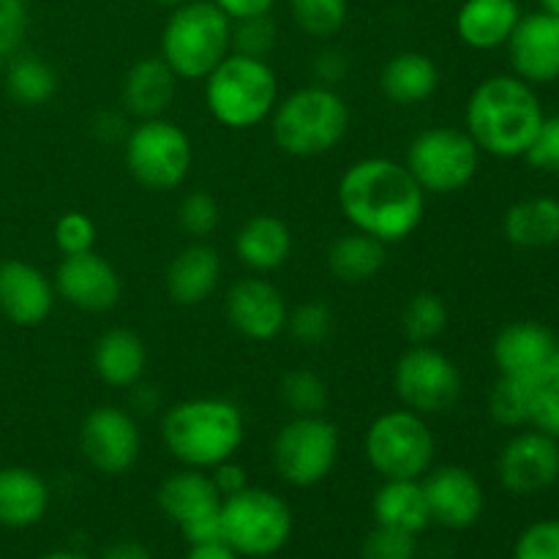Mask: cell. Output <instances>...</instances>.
<instances>
[{
	"mask_svg": "<svg viewBox=\"0 0 559 559\" xmlns=\"http://www.w3.org/2000/svg\"><path fill=\"white\" fill-rule=\"evenodd\" d=\"M336 200L349 227L385 246L407 240L426 213V194L407 164L388 156H366L349 164L338 178Z\"/></svg>",
	"mask_w": 559,
	"mask_h": 559,
	"instance_id": "cell-1",
	"label": "cell"
},
{
	"mask_svg": "<svg viewBox=\"0 0 559 559\" xmlns=\"http://www.w3.org/2000/svg\"><path fill=\"white\" fill-rule=\"evenodd\" d=\"M546 112L538 93L516 74L486 76L469 93L464 129L480 153L497 158H524Z\"/></svg>",
	"mask_w": 559,
	"mask_h": 559,
	"instance_id": "cell-2",
	"label": "cell"
},
{
	"mask_svg": "<svg viewBox=\"0 0 559 559\" xmlns=\"http://www.w3.org/2000/svg\"><path fill=\"white\" fill-rule=\"evenodd\" d=\"M246 440V418L229 399L197 396L173 404L162 418V442L183 467L213 469L235 459Z\"/></svg>",
	"mask_w": 559,
	"mask_h": 559,
	"instance_id": "cell-3",
	"label": "cell"
},
{
	"mask_svg": "<svg viewBox=\"0 0 559 559\" xmlns=\"http://www.w3.org/2000/svg\"><path fill=\"white\" fill-rule=\"evenodd\" d=\"M349 120L347 98L336 87L311 82L278 98L271 115V136L287 156L317 158L342 145Z\"/></svg>",
	"mask_w": 559,
	"mask_h": 559,
	"instance_id": "cell-4",
	"label": "cell"
},
{
	"mask_svg": "<svg viewBox=\"0 0 559 559\" xmlns=\"http://www.w3.org/2000/svg\"><path fill=\"white\" fill-rule=\"evenodd\" d=\"M202 82L207 112L229 131H249L271 120L282 98L276 69L251 55L229 52Z\"/></svg>",
	"mask_w": 559,
	"mask_h": 559,
	"instance_id": "cell-5",
	"label": "cell"
},
{
	"mask_svg": "<svg viewBox=\"0 0 559 559\" xmlns=\"http://www.w3.org/2000/svg\"><path fill=\"white\" fill-rule=\"evenodd\" d=\"M158 49L178 80L202 82L233 52V22L213 0H189L164 22Z\"/></svg>",
	"mask_w": 559,
	"mask_h": 559,
	"instance_id": "cell-6",
	"label": "cell"
},
{
	"mask_svg": "<svg viewBox=\"0 0 559 559\" xmlns=\"http://www.w3.org/2000/svg\"><path fill=\"white\" fill-rule=\"evenodd\" d=\"M369 467L382 480H420L437 459V437L429 418L407 407L377 415L364 435Z\"/></svg>",
	"mask_w": 559,
	"mask_h": 559,
	"instance_id": "cell-7",
	"label": "cell"
},
{
	"mask_svg": "<svg viewBox=\"0 0 559 559\" xmlns=\"http://www.w3.org/2000/svg\"><path fill=\"white\" fill-rule=\"evenodd\" d=\"M123 162L142 189L175 191L194 167V142L167 115L136 120L123 140Z\"/></svg>",
	"mask_w": 559,
	"mask_h": 559,
	"instance_id": "cell-8",
	"label": "cell"
},
{
	"mask_svg": "<svg viewBox=\"0 0 559 559\" xmlns=\"http://www.w3.org/2000/svg\"><path fill=\"white\" fill-rule=\"evenodd\" d=\"M295 530L293 511L276 491L246 486L238 495L224 497L222 535L246 559H271L289 544Z\"/></svg>",
	"mask_w": 559,
	"mask_h": 559,
	"instance_id": "cell-9",
	"label": "cell"
},
{
	"mask_svg": "<svg viewBox=\"0 0 559 559\" xmlns=\"http://www.w3.org/2000/svg\"><path fill=\"white\" fill-rule=\"evenodd\" d=\"M404 164L426 197H448L473 183L480 169V147L467 129L431 126L413 136Z\"/></svg>",
	"mask_w": 559,
	"mask_h": 559,
	"instance_id": "cell-10",
	"label": "cell"
},
{
	"mask_svg": "<svg viewBox=\"0 0 559 559\" xmlns=\"http://www.w3.org/2000/svg\"><path fill=\"white\" fill-rule=\"evenodd\" d=\"M342 451L338 426L325 415H293L276 431L271 464L284 484L311 489L333 473Z\"/></svg>",
	"mask_w": 559,
	"mask_h": 559,
	"instance_id": "cell-11",
	"label": "cell"
},
{
	"mask_svg": "<svg viewBox=\"0 0 559 559\" xmlns=\"http://www.w3.org/2000/svg\"><path fill=\"white\" fill-rule=\"evenodd\" d=\"M393 388L402 407L435 418L451 413L464 393L459 366L431 344H413L393 366Z\"/></svg>",
	"mask_w": 559,
	"mask_h": 559,
	"instance_id": "cell-12",
	"label": "cell"
},
{
	"mask_svg": "<svg viewBox=\"0 0 559 559\" xmlns=\"http://www.w3.org/2000/svg\"><path fill=\"white\" fill-rule=\"evenodd\" d=\"M158 511L180 530L189 546L224 540L222 535V491L207 469L183 467L167 475L156 491Z\"/></svg>",
	"mask_w": 559,
	"mask_h": 559,
	"instance_id": "cell-13",
	"label": "cell"
},
{
	"mask_svg": "<svg viewBox=\"0 0 559 559\" xmlns=\"http://www.w3.org/2000/svg\"><path fill=\"white\" fill-rule=\"evenodd\" d=\"M80 451L91 469L118 478L134 469L142 453V431L134 415L115 404L93 407L80 424Z\"/></svg>",
	"mask_w": 559,
	"mask_h": 559,
	"instance_id": "cell-14",
	"label": "cell"
},
{
	"mask_svg": "<svg viewBox=\"0 0 559 559\" xmlns=\"http://www.w3.org/2000/svg\"><path fill=\"white\" fill-rule=\"evenodd\" d=\"M224 317L249 342H273L287 331L289 306L282 289L260 273L238 278L224 295Z\"/></svg>",
	"mask_w": 559,
	"mask_h": 559,
	"instance_id": "cell-15",
	"label": "cell"
},
{
	"mask_svg": "<svg viewBox=\"0 0 559 559\" xmlns=\"http://www.w3.org/2000/svg\"><path fill=\"white\" fill-rule=\"evenodd\" d=\"M55 295L71 309L87 311V314H104L112 311L123 298V278L115 271L109 260L96 251L85 254H69L55 267Z\"/></svg>",
	"mask_w": 559,
	"mask_h": 559,
	"instance_id": "cell-16",
	"label": "cell"
},
{
	"mask_svg": "<svg viewBox=\"0 0 559 559\" xmlns=\"http://www.w3.org/2000/svg\"><path fill=\"white\" fill-rule=\"evenodd\" d=\"M497 478L516 497H533L559 480V440L535 429L513 435L497 456Z\"/></svg>",
	"mask_w": 559,
	"mask_h": 559,
	"instance_id": "cell-17",
	"label": "cell"
},
{
	"mask_svg": "<svg viewBox=\"0 0 559 559\" xmlns=\"http://www.w3.org/2000/svg\"><path fill=\"white\" fill-rule=\"evenodd\" d=\"M420 486L429 502L431 524L437 527L462 533V530L475 527L484 516L486 491L467 467H459V464L431 467L420 478Z\"/></svg>",
	"mask_w": 559,
	"mask_h": 559,
	"instance_id": "cell-18",
	"label": "cell"
},
{
	"mask_svg": "<svg viewBox=\"0 0 559 559\" xmlns=\"http://www.w3.org/2000/svg\"><path fill=\"white\" fill-rule=\"evenodd\" d=\"M506 47L519 80L533 87L559 80V16L546 11L522 14Z\"/></svg>",
	"mask_w": 559,
	"mask_h": 559,
	"instance_id": "cell-19",
	"label": "cell"
},
{
	"mask_svg": "<svg viewBox=\"0 0 559 559\" xmlns=\"http://www.w3.org/2000/svg\"><path fill=\"white\" fill-rule=\"evenodd\" d=\"M557 347L559 342L549 328L533 320H519L497 333L491 342V360L500 377L546 380Z\"/></svg>",
	"mask_w": 559,
	"mask_h": 559,
	"instance_id": "cell-20",
	"label": "cell"
},
{
	"mask_svg": "<svg viewBox=\"0 0 559 559\" xmlns=\"http://www.w3.org/2000/svg\"><path fill=\"white\" fill-rule=\"evenodd\" d=\"M52 278L25 260L0 262V314L16 328H36L55 309Z\"/></svg>",
	"mask_w": 559,
	"mask_h": 559,
	"instance_id": "cell-21",
	"label": "cell"
},
{
	"mask_svg": "<svg viewBox=\"0 0 559 559\" xmlns=\"http://www.w3.org/2000/svg\"><path fill=\"white\" fill-rule=\"evenodd\" d=\"M222 257L207 240H191L189 246L173 257L164 273V287L173 304L194 309L205 300L213 298V293L222 284Z\"/></svg>",
	"mask_w": 559,
	"mask_h": 559,
	"instance_id": "cell-22",
	"label": "cell"
},
{
	"mask_svg": "<svg viewBox=\"0 0 559 559\" xmlns=\"http://www.w3.org/2000/svg\"><path fill=\"white\" fill-rule=\"evenodd\" d=\"M175 93H178V76L164 63L162 55L134 60L120 82L123 112L136 120L164 118V112L173 107Z\"/></svg>",
	"mask_w": 559,
	"mask_h": 559,
	"instance_id": "cell-23",
	"label": "cell"
},
{
	"mask_svg": "<svg viewBox=\"0 0 559 559\" xmlns=\"http://www.w3.org/2000/svg\"><path fill=\"white\" fill-rule=\"evenodd\" d=\"M233 249L240 265L265 276L287 265L293 257V229L273 213H254L240 224Z\"/></svg>",
	"mask_w": 559,
	"mask_h": 559,
	"instance_id": "cell-24",
	"label": "cell"
},
{
	"mask_svg": "<svg viewBox=\"0 0 559 559\" xmlns=\"http://www.w3.org/2000/svg\"><path fill=\"white\" fill-rule=\"evenodd\" d=\"M93 371L98 380L118 391H129L142 382L147 369L145 338L131 328H109L93 344Z\"/></svg>",
	"mask_w": 559,
	"mask_h": 559,
	"instance_id": "cell-25",
	"label": "cell"
},
{
	"mask_svg": "<svg viewBox=\"0 0 559 559\" xmlns=\"http://www.w3.org/2000/svg\"><path fill=\"white\" fill-rule=\"evenodd\" d=\"M522 20L519 0H464L456 14V36L478 52L506 47Z\"/></svg>",
	"mask_w": 559,
	"mask_h": 559,
	"instance_id": "cell-26",
	"label": "cell"
},
{
	"mask_svg": "<svg viewBox=\"0 0 559 559\" xmlns=\"http://www.w3.org/2000/svg\"><path fill=\"white\" fill-rule=\"evenodd\" d=\"M440 87V69L435 58L418 49H404L385 60L380 71V91L396 107H418Z\"/></svg>",
	"mask_w": 559,
	"mask_h": 559,
	"instance_id": "cell-27",
	"label": "cell"
},
{
	"mask_svg": "<svg viewBox=\"0 0 559 559\" xmlns=\"http://www.w3.org/2000/svg\"><path fill=\"white\" fill-rule=\"evenodd\" d=\"M49 511V486L27 467H0V527L27 530Z\"/></svg>",
	"mask_w": 559,
	"mask_h": 559,
	"instance_id": "cell-28",
	"label": "cell"
},
{
	"mask_svg": "<svg viewBox=\"0 0 559 559\" xmlns=\"http://www.w3.org/2000/svg\"><path fill=\"white\" fill-rule=\"evenodd\" d=\"M502 235L516 249H549L559 243V200L527 197L502 216Z\"/></svg>",
	"mask_w": 559,
	"mask_h": 559,
	"instance_id": "cell-29",
	"label": "cell"
},
{
	"mask_svg": "<svg viewBox=\"0 0 559 559\" xmlns=\"http://www.w3.org/2000/svg\"><path fill=\"white\" fill-rule=\"evenodd\" d=\"M371 513L380 527L402 530L409 535H420L431 524L420 480H382L371 500Z\"/></svg>",
	"mask_w": 559,
	"mask_h": 559,
	"instance_id": "cell-30",
	"label": "cell"
},
{
	"mask_svg": "<svg viewBox=\"0 0 559 559\" xmlns=\"http://www.w3.org/2000/svg\"><path fill=\"white\" fill-rule=\"evenodd\" d=\"M388 265V246L371 235L349 229L328 249V271L342 284H366Z\"/></svg>",
	"mask_w": 559,
	"mask_h": 559,
	"instance_id": "cell-31",
	"label": "cell"
},
{
	"mask_svg": "<svg viewBox=\"0 0 559 559\" xmlns=\"http://www.w3.org/2000/svg\"><path fill=\"white\" fill-rule=\"evenodd\" d=\"M5 91L22 107H44L58 93V74L38 55H16L3 69Z\"/></svg>",
	"mask_w": 559,
	"mask_h": 559,
	"instance_id": "cell-32",
	"label": "cell"
},
{
	"mask_svg": "<svg viewBox=\"0 0 559 559\" xmlns=\"http://www.w3.org/2000/svg\"><path fill=\"white\" fill-rule=\"evenodd\" d=\"M451 311L442 295L431 289L409 295L402 309V333L409 344H431L445 333Z\"/></svg>",
	"mask_w": 559,
	"mask_h": 559,
	"instance_id": "cell-33",
	"label": "cell"
},
{
	"mask_svg": "<svg viewBox=\"0 0 559 559\" xmlns=\"http://www.w3.org/2000/svg\"><path fill=\"white\" fill-rule=\"evenodd\" d=\"M544 380H519V377H500L489 391V415L502 429H527L533 396Z\"/></svg>",
	"mask_w": 559,
	"mask_h": 559,
	"instance_id": "cell-34",
	"label": "cell"
},
{
	"mask_svg": "<svg viewBox=\"0 0 559 559\" xmlns=\"http://www.w3.org/2000/svg\"><path fill=\"white\" fill-rule=\"evenodd\" d=\"M289 14L300 33L328 41L347 25L349 0H289Z\"/></svg>",
	"mask_w": 559,
	"mask_h": 559,
	"instance_id": "cell-35",
	"label": "cell"
},
{
	"mask_svg": "<svg viewBox=\"0 0 559 559\" xmlns=\"http://www.w3.org/2000/svg\"><path fill=\"white\" fill-rule=\"evenodd\" d=\"M333 325H336V314H333L331 306L320 298H311L306 304L289 309L287 331L284 333H289V338L295 344H300V347L314 349L322 347L331 338Z\"/></svg>",
	"mask_w": 559,
	"mask_h": 559,
	"instance_id": "cell-36",
	"label": "cell"
},
{
	"mask_svg": "<svg viewBox=\"0 0 559 559\" xmlns=\"http://www.w3.org/2000/svg\"><path fill=\"white\" fill-rule=\"evenodd\" d=\"M282 402L293 415H325L328 407V385L317 371L311 369H289L282 377Z\"/></svg>",
	"mask_w": 559,
	"mask_h": 559,
	"instance_id": "cell-37",
	"label": "cell"
},
{
	"mask_svg": "<svg viewBox=\"0 0 559 559\" xmlns=\"http://www.w3.org/2000/svg\"><path fill=\"white\" fill-rule=\"evenodd\" d=\"M222 224V207L216 197L205 189H194L180 200L178 205V227L191 240H207Z\"/></svg>",
	"mask_w": 559,
	"mask_h": 559,
	"instance_id": "cell-38",
	"label": "cell"
},
{
	"mask_svg": "<svg viewBox=\"0 0 559 559\" xmlns=\"http://www.w3.org/2000/svg\"><path fill=\"white\" fill-rule=\"evenodd\" d=\"M276 44H278V27L271 14L233 22V52L267 60V55L276 49Z\"/></svg>",
	"mask_w": 559,
	"mask_h": 559,
	"instance_id": "cell-39",
	"label": "cell"
},
{
	"mask_svg": "<svg viewBox=\"0 0 559 559\" xmlns=\"http://www.w3.org/2000/svg\"><path fill=\"white\" fill-rule=\"evenodd\" d=\"M52 240L55 249L63 257L85 254V251H93V246H96V224H93V218L87 213L66 211L55 222Z\"/></svg>",
	"mask_w": 559,
	"mask_h": 559,
	"instance_id": "cell-40",
	"label": "cell"
},
{
	"mask_svg": "<svg viewBox=\"0 0 559 559\" xmlns=\"http://www.w3.org/2000/svg\"><path fill=\"white\" fill-rule=\"evenodd\" d=\"M364 559H415L418 557V535L402 533V530L380 527L377 524L360 544Z\"/></svg>",
	"mask_w": 559,
	"mask_h": 559,
	"instance_id": "cell-41",
	"label": "cell"
},
{
	"mask_svg": "<svg viewBox=\"0 0 559 559\" xmlns=\"http://www.w3.org/2000/svg\"><path fill=\"white\" fill-rule=\"evenodd\" d=\"M513 559H559V519H540L522 530Z\"/></svg>",
	"mask_w": 559,
	"mask_h": 559,
	"instance_id": "cell-42",
	"label": "cell"
},
{
	"mask_svg": "<svg viewBox=\"0 0 559 559\" xmlns=\"http://www.w3.org/2000/svg\"><path fill=\"white\" fill-rule=\"evenodd\" d=\"M524 162L540 173H559V115H546L524 153Z\"/></svg>",
	"mask_w": 559,
	"mask_h": 559,
	"instance_id": "cell-43",
	"label": "cell"
},
{
	"mask_svg": "<svg viewBox=\"0 0 559 559\" xmlns=\"http://www.w3.org/2000/svg\"><path fill=\"white\" fill-rule=\"evenodd\" d=\"M527 429H535L540 431V435L559 440V391L546 380L540 382L538 391H535L533 396Z\"/></svg>",
	"mask_w": 559,
	"mask_h": 559,
	"instance_id": "cell-44",
	"label": "cell"
},
{
	"mask_svg": "<svg viewBox=\"0 0 559 559\" xmlns=\"http://www.w3.org/2000/svg\"><path fill=\"white\" fill-rule=\"evenodd\" d=\"M27 33L25 0H0V52L11 55L20 49Z\"/></svg>",
	"mask_w": 559,
	"mask_h": 559,
	"instance_id": "cell-45",
	"label": "cell"
},
{
	"mask_svg": "<svg viewBox=\"0 0 559 559\" xmlns=\"http://www.w3.org/2000/svg\"><path fill=\"white\" fill-rule=\"evenodd\" d=\"M347 55L338 52V49L325 47L314 55L311 60V74H314L317 85H328V87H336L338 82L347 76Z\"/></svg>",
	"mask_w": 559,
	"mask_h": 559,
	"instance_id": "cell-46",
	"label": "cell"
},
{
	"mask_svg": "<svg viewBox=\"0 0 559 559\" xmlns=\"http://www.w3.org/2000/svg\"><path fill=\"white\" fill-rule=\"evenodd\" d=\"M213 478V484H216V489L222 491V497H229V495H238L240 489H246L249 486V473H246L243 467H240L235 459H229V462L218 464V467L207 469Z\"/></svg>",
	"mask_w": 559,
	"mask_h": 559,
	"instance_id": "cell-47",
	"label": "cell"
},
{
	"mask_svg": "<svg viewBox=\"0 0 559 559\" xmlns=\"http://www.w3.org/2000/svg\"><path fill=\"white\" fill-rule=\"evenodd\" d=\"M229 22L251 20V16L271 14L276 0H213Z\"/></svg>",
	"mask_w": 559,
	"mask_h": 559,
	"instance_id": "cell-48",
	"label": "cell"
},
{
	"mask_svg": "<svg viewBox=\"0 0 559 559\" xmlns=\"http://www.w3.org/2000/svg\"><path fill=\"white\" fill-rule=\"evenodd\" d=\"M129 129L131 126L115 112H102L96 120H93V131H96L98 140L104 142H115V140L123 142L126 134H129Z\"/></svg>",
	"mask_w": 559,
	"mask_h": 559,
	"instance_id": "cell-49",
	"label": "cell"
},
{
	"mask_svg": "<svg viewBox=\"0 0 559 559\" xmlns=\"http://www.w3.org/2000/svg\"><path fill=\"white\" fill-rule=\"evenodd\" d=\"M102 559H153L151 549L134 538H118L104 546Z\"/></svg>",
	"mask_w": 559,
	"mask_h": 559,
	"instance_id": "cell-50",
	"label": "cell"
},
{
	"mask_svg": "<svg viewBox=\"0 0 559 559\" xmlns=\"http://www.w3.org/2000/svg\"><path fill=\"white\" fill-rule=\"evenodd\" d=\"M183 559H243L233 546H227L224 540H213V544H200L189 546V555Z\"/></svg>",
	"mask_w": 559,
	"mask_h": 559,
	"instance_id": "cell-51",
	"label": "cell"
},
{
	"mask_svg": "<svg viewBox=\"0 0 559 559\" xmlns=\"http://www.w3.org/2000/svg\"><path fill=\"white\" fill-rule=\"evenodd\" d=\"M41 559H93V557L82 555V551H74V549H58V551H49V555H44Z\"/></svg>",
	"mask_w": 559,
	"mask_h": 559,
	"instance_id": "cell-52",
	"label": "cell"
},
{
	"mask_svg": "<svg viewBox=\"0 0 559 559\" xmlns=\"http://www.w3.org/2000/svg\"><path fill=\"white\" fill-rule=\"evenodd\" d=\"M546 382H549V385H555L557 391H559V347H557L555 360H551V366H549V374H546Z\"/></svg>",
	"mask_w": 559,
	"mask_h": 559,
	"instance_id": "cell-53",
	"label": "cell"
},
{
	"mask_svg": "<svg viewBox=\"0 0 559 559\" xmlns=\"http://www.w3.org/2000/svg\"><path fill=\"white\" fill-rule=\"evenodd\" d=\"M540 3V11H546V14L551 16H559V0H538Z\"/></svg>",
	"mask_w": 559,
	"mask_h": 559,
	"instance_id": "cell-54",
	"label": "cell"
},
{
	"mask_svg": "<svg viewBox=\"0 0 559 559\" xmlns=\"http://www.w3.org/2000/svg\"><path fill=\"white\" fill-rule=\"evenodd\" d=\"M151 3H156V5H164V9H178V5L189 3V0H151Z\"/></svg>",
	"mask_w": 559,
	"mask_h": 559,
	"instance_id": "cell-55",
	"label": "cell"
},
{
	"mask_svg": "<svg viewBox=\"0 0 559 559\" xmlns=\"http://www.w3.org/2000/svg\"><path fill=\"white\" fill-rule=\"evenodd\" d=\"M3 58H5V55L0 52V76H3V69H5V60Z\"/></svg>",
	"mask_w": 559,
	"mask_h": 559,
	"instance_id": "cell-56",
	"label": "cell"
}]
</instances>
